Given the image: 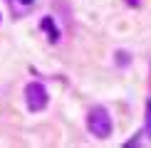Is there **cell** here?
<instances>
[{
    "label": "cell",
    "mask_w": 151,
    "mask_h": 148,
    "mask_svg": "<svg viewBox=\"0 0 151 148\" xmlns=\"http://www.w3.org/2000/svg\"><path fill=\"white\" fill-rule=\"evenodd\" d=\"M116 62H119V67H127L129 64V54L124 52V49H119L116 52Z\"/></svg>",
    "instance_id": "cell-5"
},
{
    "label": "cell",
    "mask_w": 151,
    "mask_h": 148,
    "mask_svg": "<svg viewBox=\"0 0 151 148\" xmlns=\"http://www.w3.org/2000/svg\"><path fill=\"white\" fill-rule=\"evenodd\" d=\"M20 3H22V5H32L35 0H20Z\"/></svg>",
    "instance_id": "cell-7"
},
{
    "label": "cell",
    "mask_w": 151,
    "mask_h": 148,
    "mask_svg": "<svg viewBox=\"0 0 151 148\" xmlns=\"http://www.w3.org/2000/svg\"><path fill=\"white\" fill-rule=\"evenodd\" d=\"M25 101H27L30 111H42L47 106V101H50L45 84L42 82H30L27 86H25Z\"/></svg>",
    "instance_id": "cell-2"
},
{
    "label": "cell",
    "mask_w": 151,
    "mask_h": 148,
    "mask_svg": "<svg viewBox=\"0 0 151 148\" xmlns=\"http://www.w3.org/2000/svg\"><path fill=\"white\" fill-rule=\"evenodd\" d=\"M42 30H45V32H47V40L50 42H60V27H57V25H55V20H52V17H42Z\"/></svg>",
    "instance_id": "cell-3"
},
{
    "label": "cell",
    "mask_w": 151,
    "mask_h": 148,
    "mask_svg": "<svg viewBox=\"0 0 151 148\" xmlns=\"http://www.w3.org/2000/svg\"><path fill=\"white\" fill-rule=\"evenodd\" d=\"M141 3H144V0H127V5H129V8H139Z\"/></svg>",
    "instance_id": "cell-6"
},
{
    "label": "cell",
    "mask_w": 151,
    "mask_h": 148,
    "mask_svg": "<svg viewBox=\"0 0 151 148\" xmlns=\"http://www.w3.org/2000/svg\"><path fill=\"white\" fill-rule=\"evenodd\" d=\"M87 128H89V133L97 136V138H109L111 128H114L109 111L104 106H92L89 114H87Z\"/></svg>",
    "instance_id": "cell-1"
},
{
    "label": "cell",
    "mask_w": 151,
    "mask_h": 148,
    "mask_svg": "<svg viewBox=\"0 0 151 148\" xmlns=\"http://www.w3.org/2000/svg\"><path fill=\"white\" fill-rule=\"evenodd\" d=\"M144 133H146V138H151V99L146 101V116H144Z\"/></svg>",
    "instance_id": "cell-4"
}]
</instances>
